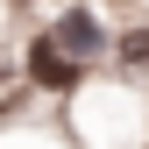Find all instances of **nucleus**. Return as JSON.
I'll return each instance as SVG.
<instances>
[{
    "instance_id": "nucleus-1",
    "label": "nucleus",
    "mask_w": 149,
    "mask_h": 149,
    "mask_svg": "<svg viewBox=\"0 0 149 149\" xmlns=\"http://www.w3.org/2000/svg\"><path fill=\"white\" fill-rule=\"evenodd\" d=\"M50 43H57V50H64V57H78V64H85V57H92V50H100V43H107V36H100V14H92V7H71V14H64V22H57V36H50Z\"/></svg>"
},
{
    "instance_id": "nucleus-2",
    "label": "nucleus",
    "mask_w": 149,
    "mask_h": 149,
    "mask_svg": "<svg viewBox=\"0 0 149 149\" xmlns=\"http://www.w3.org/2000/svg\"><path fill=\"white\" fill-rule=\"evenodd\" d=\"M29 78H36V85H50V92H71V85H78V57H64V50L43 36V43L29 50Z\"/></svg>"
},
{
    "instance_id": "nucleus-3",
    "label": "nucleus",
    "mask_w": 149,
    "mask_h": 149,
    "mask_svg": "<svg viewBox=\"0 0 149 149\" xmlns=\"http://www.w3.org/2000/svg\"><path fill=\"white\" fill-rule=\"evenodd\" d=\"M121 64H149V29H135V36L121 43Z\"/></svg>"
}]
</instances>
